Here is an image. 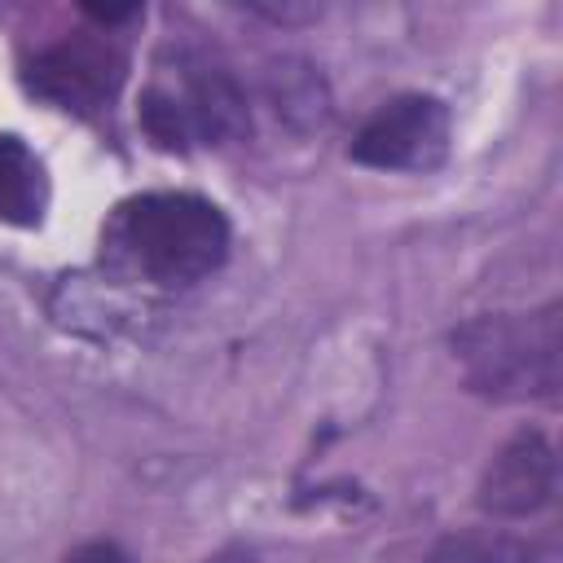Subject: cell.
Returning <instances> with one entry per match:
<instances>
[{
  "instance_id": "cell-1",
  "label": "cell",
  "mask_w": 563,
  "mask_h": 563,
  "mask_svg": "<svg viewBox=\"0 0 563 563\" xmlns=\"http://www.w3.org/2000/svg\"><path fill=\"white\" fill-rule=\"evenodd\" d=\"M110 246L141 277L185 286L224 264L229 220L211 198L198 194H141L114 211Z\"/></svg>"
},
{
  "instance_id": "cell-2",
  "label": "cell",
  "mask_w": 563,
  "mask_h": 563,
  "mask_svg": "<svg viewBox=\"0 0 563 563\" xmlns=\"http://www.w3.org/2000/svg\"><path fill=\"white\" fill-rule=\"evenodd\" d=\"M453 356L471 391L488 400H550L563 374L559 303L475 317L453 330Z\"/></svg>"
},
{
  "instance_id": "cell-3",
  "label": "cell",
  "mask_w": 563,
  "mask_h": 563,
  "mask_svg": "<svg viewBox=\"0 0 563 563\" xmlns=\"http://www.w3.org/2000/svg\"><path fill=\"white\" fill-rule=\"evenodd\" d=\"M449 150V110L440 97L405 92L383 101L352 136V158L378 172H427Z\"/></svg>"
},
{
  "instance_id": "cell-4",
  "label": "cell",
  "mask_w": 563,
  "mask_h": 563,
  "mask_svg": "<svg viewBox=\"0 0 563 563\" xmlns=\"http://www.w3.org/2000/svg\"><path fill=\"white\" fill-rule=\"evenodd\" d=\"M554 444L541 431L523 427L488 457L479 475V510H488L493 519H528L554 497Z\"/></svg>"
},
{
  "instance_id": "cell-5",
  "label": "cell",
  "mask_w": 563,
  "mask_h": 563,
  "mask_svg": "<svg viewBox=\"0 0 563 563\" xmlns=\"http://www.w3.org/2000/svg\"><path fill=\"white\" fill-rule=\"evenodd\" d=\"M119 79H123V57L101 40H62L44 48L26 70V84L66 110L106 106Z\"/></svg>"
},
{
  "instance_id": "cell-6",
  "label": "cell",
  "mask_w": 563,
  "mask_h": 563,
  "mask_svg": "<svg viewBox=\"0 0 563 563\" xmlns=\"http://www.w3.org/2000/svg\"><path fill=\"white\" fill-rule=\"evenodd\" d=\"M176 92V88H172ZM189 123H194V136L198 141H229V136H242L246 132V101H242V88L220 70V66H207V62H189L185 66V88L176 92Z\"/></svg>"
},
{
  "instance_id": "cell-7",
  "label": "cell",
  "mask_w": 563,
  "mask_h": 563,
  "mask_svg": "<svg viewBox=\"0 0 563 563\" xmlns=\"http://www.w3.org/2000/svg\"><path fill=\"white\" fill-rule=\"evenodd\" d=\"M44 211H48L44 163L35 158V150L22 136L0 132V220L31 229L44 220Z\"/></svg>"
},
{
  "instance_id": "cell-8",
  "label": "cell",
  "mask_w": 563,
  "mask_h": 563,
  "mask_svg": "<svg viewBox=\"0 0 563 563\" xmlns=\"http://www.w3.org/2000/svg\"><path fill=\"white\" fill-rule=\"evenodd\" d=\"M268 97L277 106L282 119H290L295 128H312L330 114V97L321 88V75L308 62H273L268 66Z\"/></svg>"
},
{
  "instance_id": "cell-9",
  "label": "cell",
  "mask_w": 563,
  "mask_h": 563,
  "mask_svg": "<svg viewBox=\"0 0 563 563\" xmlns=\"http://www.w3.org/2000/svg\"><path fill=\"white\" fill-rule=\"evenodd\" d=\"M422 563H528V545L497 532H453Z\"/></svg>"
},
{
  "instance_id": "cell-10",
  "label": "cell",
  "mask_w": 563,
  "mask_h": 563,
  "mask_svg": "<svg viewBox=\"0 0 563 563\" xmlns=\"http://www.w3.org/2000/svg\"><path fill=\"white\" fill-rule=\"evenodd\" d=\"M141 128L163 150H185L189 141H198L194 123H189V114H185V106H180V97L172 88H150L141 97Z\"/></svg>"
},
{
  "instance_id": "cell-11",
  "label": "cell",
  "mask_w": 563,
  "mask_h": 563,
  "mask_svg": "<svg viewBox=\"0 0 563 563\" xmlns=\"http://www.w3.org/2000/svg\"><path fill=\"white\" fill-rule=\"evenodd\" d=\"M66 563H132L114 541H84L79 550H70Z\"/></svg>"
},
{
  "instance_id": "cell-12",
  "label": "cell",
  "mask_w": 563,
  "mask_h": 563,
  "mask_svg": "<svg viewBox=\"0 0 563 563\" xmlns=\"http://www.w3.org/2000/svg\"><path fill=\"white\" fill-rule=\"evenodd\" d=\"M251 9L264 13V18H273V22H308V18L321 13L317 4H251Z\"/></svg>"
},
{
  "instance_id": "cell-13",
  "label": "cell",
  "mask_w": 563,
  "mask_h": 563,
  "mask_svg": "<svg viewBox=\"0 0 563 563\" xmlns=\"http://www.w3.org/2000/svg\"><path fill=\"white\" fill-rule=\"evenodd\" d=\"M202 563H255V550H251V545H224V550H216V554L202 559Z\"/></svg>"
}]
</instances>
